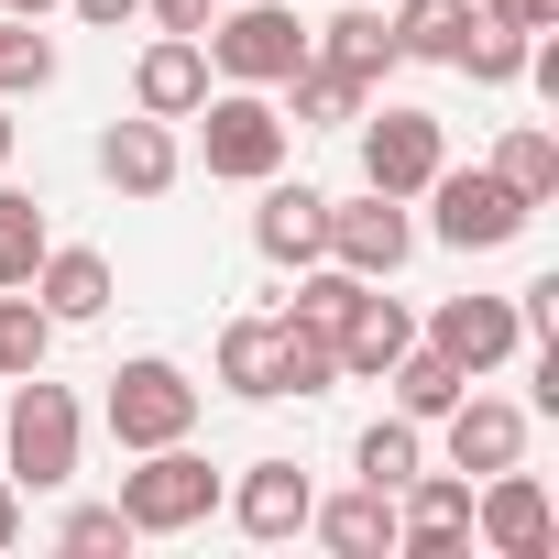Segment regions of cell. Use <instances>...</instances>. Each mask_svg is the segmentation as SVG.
<instances>
[{"mask_svg": "<svg viewBox=\"0 0 559 559\" xmlns=\"http://www.w3.org/2000/svg\"><path fill=\"white\" fill-rule=\"evenodd\" d=\"M483 23H515V34H548L559 0H483Z\"/></svg>", "mask_w": 559, "mask_h": 559, "instance_id": "obj_32", "label": "cell"}, {"mask_svg": "<svg viewBox=\"0 0 559 559\" xmlns=\"http://www.w3.org/2000/svg\"><path fill=\"white\" fill-rule=\"evenodd\" d=\"M308 504H319V483H308L297 461H252V472H241V493H230L241 537H297V526H308Z\"/></svg>", "mask_w": 559, "mask_h": 559, "instance_id": "obj_17", "label": "cell"}, {"mask_svg": "<svg viewBox=\"0 0 559 559\" xmlns=\"http://www.w3.org/2000/svg\"><path fill=\"white\" fill-rule=\"evenodd\" d=\"M187 121H198V154H209V176H230V187L286 176V143H297V121L274 110L263 88H209Z\"/></svg>", "mask_w": 559, "mask_h": 559, "instance_id": "obj_1", "label": "cell"}, {"mask_svg": "<svg viewBox=\"0 0 559 559\" xmlns=\"http://www.w3.org/2000/svg\"><path fill=\"white\" fill-rule=\"evenodd\" d=\"M417 198L439 209L428 230H439L450 252H504V241H515V230L537 219V209H526V198H515V187H504L493 165H439V176H428Z\"/></svg>", "mask_w": 559, "mask_h": 559, "instance_id": "obj_4", "label": "cell"}, {"mask_svg": "<svg viewBox=\"0 0 559 559\" xmlns=\"http://www.w3.org/2000/svg\"><path fill=\"white\" fill-rule=\"evenodd\" d=\"M274 384H286V395H330V384H341V352H330V330H308V319H274Z\"/></svg>", "mask_w": 559, "mask_h": 559, "instance_id": "obj_25", "label": "cell"}, {"mask_svg": "<svg viewBox=\"0 0 559 559\" xmlns=\"http://www.w3.org/2000/svg\"><path fill=\"white\" fill-rule=\"evenodd\" d=\"M45 352H56V319H45V297H34V286H0V384L45 373Z\"/></svg>", "mask_w": 559, "mask_h": 559, "instance_id": "obj_23", "label": "cell"}, {"mask_svg": "<svg viewBox=\"0 0 559 559\" xmlns=\"http://www.w3.org/2000/svg\"><path fill=\"white\" fill-rule=\"evenodd\" d=\"M439 165H450V143L428 110H362V187L373 198H417Z\"/></svg>", "mask_w": 559, "mask_h": 559, "instance_id": "obj_7", "label": "cell"}, {"mask_svg": "<svg viewBox=\"0 0 559 559\" xmlns=\"http://www.w3.org/2000/svg\"><path fill=\"white\" fill-rule=\"evenodd\" d=\"M99 176H110L121 198H165V187H176V132H165L154 110H143V121H110V132H99Z\"/></svg>", "mask_w": 559, "mask_h": 559, "instance_id": "obj_15", "label": "cell"}, {"mask_svg": "<svg viewBox=\"0 0 559 559\" xmlns=\"http://www.w3.org/2000/svg\"><path fill=\"white\" fill-rule=\"evenodd\" d=\"M45 78H56V45H45L34 23L0 12V99H23V88H45Z\"/></svg>", "mask_w": 559, "mask_h": 559, "instance_id": "obj_29", "label": "cell"}, {"mask_svg": "<svg viewBox=\"0 0 559 559\" xmlns=\"http://www.w3.org/2000/svg\"><path fill=\"white\" fill-rule=\"evenodd\" d=\"M428 352H450L461 373H493V362H515V352H526V330H515V297H450V308L428 319Z\"/></svg>", "mask_w": 559, "mask_h": 559, "instance_id": "obj_10", "label": "cell"}, {"mask_svg": "<svg viewBox=\"0 0 559 559\" xmlns=\"http://www.w3.org/2000/svg\"><path fill=\"white\" fill-rule=\"evenodd\" d=\"M417 252V219H406V198H352V209H330V263L341 274H362V286H384V274Z\"/></svg>", "mask_w": 559, "mask_h": 559, "instance_id": "obj_8", "label": "cell"}, {"mask_svg": "<svg viewBox=\"0 0 559 559\" xmlns=\"http://www.w3.org/2000/svg\"><path fill=\"white\" fill-rule=\"evenodd\" d=\"M406 341H417V319H406L395 297H373V286H362V297H352V319L330 330V352H341V373H362V384H384Z\"/></svg>", "mask_w": 559, "mask_h": 559, "instance_id": "obj_16", "label": "cell"}, {"mask_svg": "<svg viewBox=\"0 0 559 559\" xmlns=\"http://www.w3.org/2000/svg\"><path fill=\"white\" fill-rule=\"evenodd\" d=\"M187 428H198V384H187L165 352H143V362L110 373V439H121V450H165V439H187Z\"/></svg>", "mask_w": 559, "mask_h": 559, "instance_id": "obj_6", "label": "cell"}, {"mask_svg": "<svg viewBox=\"0 0 559 559\" xmlns=\"http://www.w3.org/2000/svg\"><path fill=\"white\" fill-rule=\"evenodd\" d=\"M56 537H67L78 559H99V548H132V515H121V504H78V515H67Z\"/></svg>", "mask_w": 559, "mask_h": 559, "instance_id": "obj_31", "label": "cell"}, {"mask_svg": "<svg viewBox=\"0 0 559 559\" xmlns=\"http://www.w3.org/2000/svg\"><path fill=\"white\" fill-rule=\"evenodd\" d=\"M493 176L526 198V209H548L559 198V132H537V121H515L504 143H493Z\"/></svg>", "mask_w": 559, "mask_h": 559, "instance_id": "obj_24", "label": "cell"}, {"mask_svg": "<svg viewBox=\"0 0 559 559\" xmlns=\"http://www.w3.org/2000/svg\"><path fill=\"white\" fill-rule=\"evenodd\" d=\"M12 537H23V483L0 472V548H12Z\"/></svg>", "mask_w": 559, "mask_h": 559, "instance_id": "obj_34", "label": "cell"}, {"mask_svg": "<svg viewBox=\"0 0 559 559\" xmlns=\"http://www.w3.org/2000/svg\"><path fill=\"white\" fill-rule=\"evenodd\" d=\"M252 241H263V263H319L330 252V198L319 187H286V176H263V209H252Z\"/></svg>", "mask_w": 559, "mask_h": 559, "instance_id": "obj_12", "label": "cell"}, {"mask_svg": "<svg viewBox=\"0 0 559 559\" xmlns=\"http://www.w3.org/2000/svg\"><path fill=\"white\" fill-rule=\"evenodd\" d=\"M472 537L483 548H504V559H537L548 548V483L537 472H483V493H472Z\"/></svg>", "mask_w": 559, "mask_h": 559, "instance_id": "obj_9", "label": "cell"}, {"mask_svg": "<svg viewBox=\"0 0 559 559\" xmlns=\"http://www.w3.org/2000/svg\"><path fill=\"white\" fill-rule=\"evenodd\" d=\"M198 45H209V78H230V88H286L308 67V23L274 12V0H219Z\"/></svg>", "mask_w": 559, "mask_h": 559, "instance_id": "obj_2", "label": "cell"}, {"mask_svg": "<svg viewBox=\"0 0 559 559\" xmlns=\"http://www.w3.org/2000/svg\"><path fill=\"white\" fill-rule=\"evenodd\" d=\"M219 384L252 395V406L286 395V384H274V319H230V330H219Z\"/></svg>", "mask_w": 559, "mask_h": 559, "instance_id": "obj_26", "label": "cell"}, {"mask_svg": "<svg viewBox=\"0 0 559 559\" xmlns=\"http://www.w3.org/2000/svg\"><path fill=\"white\" fill-rule=\"evenodd\" d=\"M0 450H12V483H23V493L78 483V395L45 384V373H23V384H12V417H0Z\"/></svg>", "mask_w": 559, "mask_h": 559, "instance_id": "obj_3", "label": "cell"}, {"mask_svg": "<svg viewBox=\"0 0 559 559\" xmlns=\"http://www.w3.org/2000/svg\"><path fill=\"white\" fill-rule=\"evenodd\" d=\"M0 165H12V110H0Z\"/></svg>", "mask_w": 559, "mask_h": 559, "instance_id": "obj_37", "label": "cell"}, {"mask_svg": "<svg viewBox=\"0 0 559 559\" xmlns=\"http://www.w3.org/2000/svg\"><path fill=\"white\" fill-rule=\"evenodd\" d=\"M472 23H483V0H406V12H395V56H417V67H461Z\"/></svg>", "mask_w": 559, "mask_h": 559, "instance_id": "obj_21", "label": "cell"}, {"mask_svg": "<svg viewBox=\"0 0 559 559\" xmlns=\"http://www.w3.org/2000/svg\"><path fill=\"white\" fill-rule=\"evenodd\" d=\"M132 99H143L154 121H187V110L209 99V45H198V34H165V45H143V67H132Z\"/></svg>", "mask_w": 559, "mask_h": 559, "instance_id": "obj_14", "label": "cell"}, {"mask_svg": "<svg viewBox=\"0 0 559 559\" xmlns=\"http://www.w3.org/2000/svg\"><path fill=\"white\" fill-rule=\"evenodd\" d=\"M352 461H362V483H384V493H395V483L417 472V417H384V428H362V450H352Z\"/></svg>", "mask_w": 559, "mask_h": 559, "instance_id": "obj_30", "label": "cell"}, {"mask_svg": "<svg viewBox=\"0 0 559 559\" xmlns=\"http://www.w3.org/2000/svg\"><path fill=\"white\" fill-rule=\"evenodd\" d=\"M219 504V472L187 450V439H165V450H143V472H121V515H132V537H176V526H198Z\"/></svg>", "mask_w": 559, "mask_h": 559, "instance_id": "obj_5", "label": "cell"}, {"mask_svg": "<svg viewBox=\"0 0 559 559\" xmlns=\"http://www.w3.org/2000/svg\"><path fill=\"white\" fill-rule=\"evenodd\" d=\"M34 263H45V209L0 187V286H34Z\"/></svg>", "mask_w": 559, "mask_h": 559, "instance_id": "obj_27", "label": "cell"}, {"mask_svg": "<svg viewBox=\"0 0 559 559\" xmlns=\"http://www.w3.org/2000/svg\"><path fill=\"white\" fill-rule=\"evenodd\" d=\"M67 12H78V23H132L143 0H67Z\"/></svg>", "mask_w": 559, "mask_h": 559, "instance_id": "obj_35", "label": "cell"}, {"mask_svg": "<svg viewBox=\"0 0 559 559\" xmlns=\"http://www.w3.org/2000/svg\"><path fill=\"white\" fill-rule=\"evenodd\" d=\"M308 56H319V67H341V78H362V88H373V78H384V67H395V23H384V12H330V23H319V34H308Z\"/></svg>", "mask_w": 559, "mask_h": 559, "instance_id": "obj_19", "label": "cell"}, {"mask_svg": "<svg viewBox=\"0 0 559 559\" xmlns=\"http://www.w3.org/2000/svg\"><path fill=\"white\" fill-rule=\"evenodd\" d=\"M143 12H154L165 34H209V12H219V0H143Z\"/></svg>", "mask_w": 559, "mask_h": 559, "instance_id": "obj_33", "label": "cell"}, {"mask_svg": "<svg viewBox=\"0 0 559 559\" xmlns=\"http://www.w3.org/2000/svg\"><path fill=\"white\" fill-rule=\"evenodd\" d=\"M308 526H319L341 559H384V548H395V493H384V483H352L341 504H308Z\"/></svg>", "mask_w": 559, "mask_h": 559, "instance_id": "obj_18", "label": "cell"}, {"mask_svg": "<svg viewBox=\"0 0 559 559\" xmlns=\"http://www.w3.org/2000/svg\"><path fill=\"white\" fill-rule=\"evenodd\" d=\"M34 297H45V319H56V330L99 319V308H110V252H88V241H45V263H34Z\"/></svg>", "mask_w": 559, "mask_h": 559, "instance_id": "obj_13", "label": "cell"}, {"mask_svg": "<svg viewBox=\"0 0 559 559\" xmlns=\"http://www.w3.org/2000/svg\"><path fill=\"white\" fill-rule=\"evenodd\" d=\"M384 384H395V417H417V428H439V417L461 406V384H472V373H461L450 352H428V341H406Z\"/></svg>", "mask_w": 559, "mask_h": 559, "instance_id": "obj_20", "label": "cell"}, {"mask_svg": "<svg viewBox=\"0 0 559 559\" xmlns=\"http://www.w3.org/2000/svg\"><path fill=\"white\" fill-rule=\"evenodd\" d=\"M286 99H297V110H286V121H297V132H341V121H362V99H373V88H362V78H341V67H319V56H308V67H297V78H286Z\"/></svg>", "mask_w": 559, "mask_h": 559, "instance_id": "obj_22", "label": "cell"}, {"mask_svg": "<svg viewBox=\"0 0 559 559\" xmlns=\"http://www.w3.org/2000/svg\"><path fill=\"white\" fill-rule=\"evenodd\" d=\"M439 428H450V472H472V483L504 472V461H526V406H504V395H472L461 384V406Z\"/></svg>", "mask_w": 559, "mask_h": 559, "instance_id": "obj_11", "label": "cell"}, {"mask_svg": "<svg viewBox=\"0 0 559 559\" xmlns=\"http://www.w3.org/2000/svg\"><path fill=\"white\" fill-rule=\"evenodd\" d=\"M526 45H537V34H515V23H472L461 78H472V88H515V78H526Z\"/></svg>", "mask_w": 559, "mask_h": 559, "instance_id": "obj_28", "label": "cell"}, {"mask_svg": "<svg viewBox=\"0 0 559 559\" xmlns=\"http://www.w3.org/2000/svg\"><path fill=\"white\" fill-rule=\"evenodd\" d=\"M0 12H12V23H45V12H56V0H0Z\"/></svg>", "mask_w": 559, "mask_h": 559, "instance_id": "obj_36", "label": "cell"}]
</instances>
